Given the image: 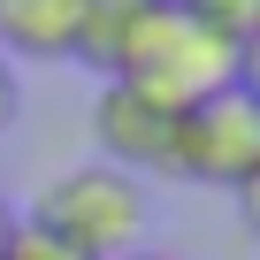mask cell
I'll list each match as a JSON object with an SVG mask.
<instances>
[{"mask_svg": "<svg viewBox=\"0 0 260 260\" xmlns=\"http://www.w3.org/2000/svg\"><path fill=\"white\" fill-rule=\"evenodd\" d=\"M115 77L138 84V92H153L161 107H199V100L245 84V46H230L199 16H184L176 0H153V8L138 16V31H130Z\"/></svg>", "mask_w": 260, "mask_h": 260, "instance_id": "6da1fadb", "label": "cell"}, {"mask_svg": "<svg viewBox=\"0 0 260 260\" xmlns=\"http://www.w3.org/2000/svg\"><path fill=\"white\" fill-rule=\"evenodd\" d=\"M23 230L69 245L77 260H122V252L146 245V191H138V176H122L107 161H84V169H61L31 199Z\"/></svg>", "mask_w": 260, "mask_h": 260, "instance_id": "7a4b0ae2", "label": "cell"}, {"mask_svg": "<svg viewBox=\"0 0 260 260\" xmlns=\"http://www.w3.org/2000/svg\"><path fill=\"white\" fill-rule=\"evenodd\" d=\"M169 176L184 184H214V191H245L260 184V100L214 92L199 107H176V138H169Z\"/></svg>", "mask_w": 260, "mask_h": 260, "instance_id": "3957f363", "label": "cell"}, {"mask_svg": "<svg viewBox=\"0 0 260 260\" xmlns=\"http://www.w3.org/2000/svg\"><path fill=\"white\" fill-rule=\"evenodd\" d=\"M169 138H176V107H161L153 92L107 77L100 100H92V146L107 153V169L122 176H169Z\"/></svg>", "mask_w": 260, "mask_h": 260, "instance_id": "277c9868", "label": "cell"}, {"mask_svg": "<svg viewBox=\"0 0 260 260\" xmlns=\"http://www.w3.org/2000/svg\"><path fill=\"white\" fill-rule=\"evenodd\" d=\"M77 8L84 0H0V54H39V61H61L77 46Z\"/></svg>", "mask_w": 260, "mask_h": 260, "instance_id": "5b68a950", "label": "cell"}, {"mask_svg": "<svg viewBox=\"0 0 260 260\" xmlns=\"http://www.w3.org/2000/svg\"><path fill=\"white\" fill-rule=\"evenodd\" d=\"M153 8V0H84L77 8V61L84 69H100V77H115L122 69V46H130V31H138V16Z\"/></svg>", "mask_w": 260, "mask_h": 260, "instance_id": "8992f818", "label": "cell"}, {"mask_svg": "<svg viewBox=\"0 0 260 260\" xmlns=\"http://www.w3.org/2000/svg\"><path fill=\"white\" fill-rule=\"evenodd\" d=\"M184 16H199L207 31H222L230 46H245L252 39V23H260V0H176Z\"/></svg>", "mask_w": 260, "mask_h": 260, "instance_id": "52a82bcc", "label": "cell"}, {"mask_svg": "<svg viewBox=\"0 0 260 260\" xmlns=\"http://www.w3.org/2000/svg\"><path fill=\"white\" fill-rule=\"evenodd\" d=\"M0 260H77L69 245H54V237H39V230H16V245L0 252Z\"/></svg>", "mask_w": 260, "mask_h": 260, "instance_id": "ba28073f", "label": "cell"}, {"mask_svg": "<svg viewBox=\"0 0 260 260\" xmlns=\"http://www.w3.org/2000/svg\"><path fill=\"white\" fill-rule=\"evenodd\" d=\"M16 122V69H8V54H0V130Z\"/></svg>", "mask_w": 260, "mask_h": 260, "instance_id": "9c48e42d", "label": "cell"}, {"mask_svg": "<svg viewBox=\"0 0 260 260\" xmlns=\"http://www.w3.org/2000/svg\"><path fill=\"white\" fill-rule=\"evenodd\" d=\"M16 230H23V214H16V199H8V191H0V252L16 245Z\"/></svg>", "mask_w": 260, "mask_h": 260, "instance_id": "30bf717a", "label": "cell"}, {"mask_svg": "<svg viewBox=\"0 0 260 260\" xmlns=\"http://www.w3.org/2000/svg\"><path fill=\"white\" fill-rule=\"evenodd\" d=\"M122 260H176V252H153V245H138V252H122Z\"/></svg>", "mask_w": 260, "mask_h": 260, "instance_id": "8fae6325", "label": "cell"}]
</instances>
